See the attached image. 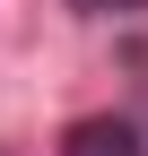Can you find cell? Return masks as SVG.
<instances>
[{
    "label": "cell",
    "mask_w": 148,
    "mask_h": 156,
    "mask_svg": "<svg viewBox=\"0 0 148 156\" xmlns=\"http://www.w3.org/2000/svg\"><path fill=\"white\" fill-rule=\"evenodd\" d=\"M61 156H139V130H131V122H113V113H96V122H70Z\"/></svg>",
    "instance_id": "1"
},
{
    "label": "cell",
    "mask_w": 148,
    "mask_h": 156,
    "mask_svg": "<svg viewBox=\"0 0 148 156\" xmlns=\"http://www.w3.org/2000/svg\"><path fill=\"white\" fill-rule=\"evenodd\" d=\"M79 9H139V0H79Z\"/></svg>",
    "instance_id": "2"
}]
</instances>
